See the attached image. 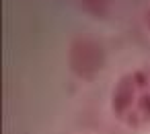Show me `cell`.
I'll list each match as a JSON object with an SVG mask.
<instances>
[{"label": "cell", "instance_id": "obj_2", "mask_svg": "<svg viewBox=\"0 0 150 134\" xmlns=\"http://www.w3.org/2000/svg\"><path fill=\"white\" fill-rule=\"evenodd\" d=\"M72 56H74V58L80 56V62H78V64H72L78 74L88 76V74L97 72L99 66H101V48L95 46L93 41H78V43L72 48Z\"/></svg>", "mask_w": 150, "mask_h": 134}, {"label": "cell", "instance_id": "obj_1", "mask_svg": "<svg viewBox=\"0 0 150 134\" xmlns=\"http://www.w3.org/2000/svg\"><path fill=\"white\" fill-rule=\"evenodd\" d=\"M113 111L127 126L150 122V66L127 72L113 89Z\"/></svg>", "mask_w": 150, "mask_h": 134}, {"label": "cell", "instance_id": "obj_3", "mask_svg": "<svg viewBox=\"0 0 150 134\" xmlns=\"http://www.w3.org/2000/svg\"><path fill=\"white\" fill-rule=\"evenodd\" d=\"M146 25H148V29H150V11L146 13Z\"/></svg>", "mask_w": 150, "mask_h": 134}]
</instances>
